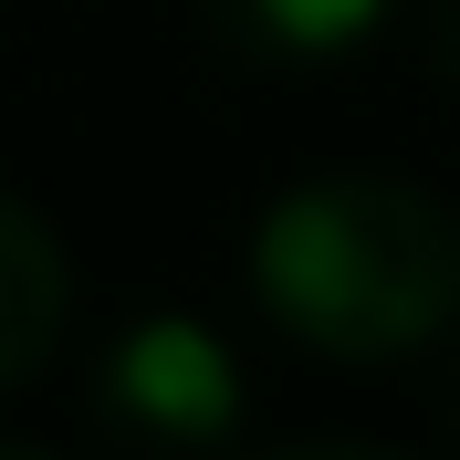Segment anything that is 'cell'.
<instances>
[{
  "mask_svg": "<svg viewBox=\"0 0 460 460\" xmlns=\"http://www.w3.org/2000/svg\"><path fill=\"white\" fill-rule=\"evenodd\" d=\"M252 11L261 42H283V53H345V42H367L387 22V0H241Z\"/></svg>",
  "mask_w": 460,
  "mask_h": 460,
  "instance_id": "4",
  "label": "cell"
},
{
  "mask_svg": "<svg viewBox=\"0 0 460 460\" xmlns=\"http://www.w3.org/2000/svg\"><path fill=\"white\" fill-rule=\"evenodd\" d=\"M0 460H53V450H31V439H0Z\"/></svg>",
  "mask_w": 460,
  "mask_h": 460,
  "instance_id": "6",
  "label": "cell"
},
{
  "mask_svg": "<svg viewBox=\"0 0 460 460\" xmlns=\"http://www.w3.org/2000/svg\"><path fill=\"white\" fill-rule=\"evenodd\" d=\"M63 314H74V272H63V241L42 230V209L0 189V387L53 367Z\"/></svg>",
  "mask_w": 460,
  "mask_h": 460,
  "instance_id": "3",
  "label": "cell"
},
{
  "mask_svg": "<svg viewBox=\"0 0 460 460\" xmlns=\"http://www.w3.org/2000/svg\"><path fill=\"white\" fill-rule=\"evenodd\" d=\"M261 314L335 367H387L460 324V220L387 168L304 178L252 230Z\"/></svg>",
  "mask_w": 460,
  "mask_h": 460,
  "instance_id": "1",
  "label": "cell"
},
{
  "mask_svg": "<svg viewBox=\"0 0 460 460\" xmlns=\"http://www.w3.org/2000/svg\"><path fill=\"white\" fill-rule=\"evenodd\" d=\"M105 398L137 419L146 439H178V450H209V439L241 429V367L199 314H146L115 335L105 356Z\"/></svg>",
  "mask_w": 460,
  "mask_h": 460,
  "instance_id": "2",
  "label": "cell"
},
{
  "mask_svg": "<svg viewBox=\"0 0 460 460\" xmlns=\"http://www.w3.org/2000/svg\"><path fill=\"white\" fill-rule=\"evenodd\" d=\"M261 460H408V450H376V439H283Z\"/></svg>",
  "mask_w": 460,
  "mask_h": 460,
  "instance_id": "5",
  "label": "cell"
}]
</instances>
